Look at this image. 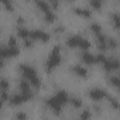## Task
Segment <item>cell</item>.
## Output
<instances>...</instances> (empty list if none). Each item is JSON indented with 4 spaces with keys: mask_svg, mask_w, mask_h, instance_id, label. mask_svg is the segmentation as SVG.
<instances>
[{
    "mask_svg": "<svg viewBox=\"0 0 120 120\" xmlns=\"http://www.w3.org/2000/svg\"><path fill=\"white\" fill-rule=\"evenodd\" d=\"M20 72H21V75L27 79V82H28L31 86L40 88L41 81H40V78H38V75H37V71H35L33 67H30V65H21V67H20Z\"/></svg>",
    "mask_w": 120,
    "mask_h": 120,
    "instance_id": "6da1fadb",
    "label": "cell"
},
{
    "mask_svg": "<svg viewBox=\"0 0 120 120\" xmlns=\"http://www.w3.org/2000/svg\"><path fill=\"white\" fill-rule=\"evenodd\" d=\"M61 58H62V56H61V47H59V45H55V47L52 48V51H51L48 59H47V64H45L47 72H52L59 64H61Z\"/></svg>",
    "mask_w": 120,
    "mask_h": 120,
    "instance_id": "7a4b0ae2",
    "label": "cell"
},
{
    "mask_svg": "<svg viewBox=\"0 0 120 120\" xmlns=\"http://www.w3.org/2000/svg\"><path fill=\"white\" fill-rule=\"evenodd\" d=\"M67 45L71 48H79L82 51H88L90 48V42L81 35H71L67 40Z\"/></svg>",
    "mask_w": 120,
    "mask_h": 120,
    "instance_id": "3957f363",
    "label": "cell"
},
{
    "mask_svg": "<svg viewBox=\"0 0 120 120\" xmlns=\"http://www.w3.org/2000/svg\"><path fill=\"white\" fill-rule=\"evenodd\" d=\"M30 38L33 41H40V42H48L49 41V34L42 31V30H33L30 31Z\"/></svg>",
    "mask_w": 120,
    "mask_h": 120,
    "instance_id": "277c9868",
    "label": "cell"
},
{
    "mask_svg": "<svg viewBox=\"0 0 120 120\" xmlns=\"http://www.w3.org/2000/svg\"><path fill=\"white\" fill-rule=\"evenodd\" d=\"M102 65H103L106 72H114L119 68V61L116 58H105V61L102 62Z\"/></svg>",
    "mask_w": 120,
    "mask_h": 120,
    "instance_id": "5b68a950",
    "label": "cell"
},
{
    "mask_svg": "<svg viewBox=\"0 0 120 120\" xmlns=\"http://www.w3.org/2000/svg\"><path fill=\"white\" fill-rule=\"evenodd\" d=\"M47 106L54 112V113H56V114H59V113H61V107L64 106L61 102H59L55 96H51L48 100H47Z\"/></svg>",
    "mask_w": 120,
    "mask_h": 120,
    "instance_id": "8992f818",
    "label": "cell"
},
{
    "mask_svg": "<svg viewBox=\"0 0 120 120\" xmlns=\"http://www.w3.org/2000/svg\"><path fill=\"white\" fill-rule=\"evenodd\" d=\"M107 96V93H106V90L105 89H102V88H93L90 92H89V98L92 99V100H102V99H105Z\"/></svg>",
    "mask_w": 120,
    "mask_h": 120,
    "instance_id": "52a82bcc",
    "label": "cell"
},
{
    "mask_svg": "<svg viewBox=\"0 0 120 120\" xmlns=\"http://www.w3.org/2000/svg\"><path fill=\"white\" fill-rule=\"evenodd\" d=\"M20 90H21V93L26 96V99H27V100H30V99L33 98L31 85H30L27 81H21V82H20Z\"/></svg>",
    "mask_w": 120,
    "mask_h": 120,
    "instance_id": "ba28073f",
    "label": "cell"
},
{
    "mask_svg": "<svg viewBox=\"0 0 120 120\" xmlns=\"http://www.w3.org/2000/svg\"><path fill=\"white\" fill-rule=\"evenodd\" d=\"M9 102H10V105H13V106H20V105H23L24 102H27V99H26V96L20 92V93H16V95H13L11 98H9Z\"/></svg>",
    "mask_w": 120,
    "mask_h": 120,
    "instance_id": "9c48e42d",
    "label": "cell"
},
{
    "mask_svg": "<svg viewBox=\"0 0 120 120\" xmlns=\"http://www.w3.org/2000/svg\"><path fill=\"white\" fill-rule=\"evenodd\" d=\"M71 71L74 72V75H76L79 78H86L88 76V69L85 67H82V65H74Z\"/></svg>",
    "mask_w": 120,
    "mask_h": 120,
    "instance_id": "30bf717a",
    "label": "cell"
},
{
    "mask_svg": "<svg viewBox=\"0 0 120 120\" xmlns=\"http://www.w3.org/2000/svg\"><path fill=\"white\" fill-rule=\"evenodd\" d=\"M96 40H98V47L100 51H106L107 49V37L103 35V33L98 34L96 35Z\"/></svg>",
    "mask_w": 120,
    "mask_h": 120,
    "instance_id": "8fae6325",
    "label": "cell"
},
{
    "mask_svg": "<svg viewBox=\"0 0 120 120\" xmlns=\"http://www.w3.org/2000/svg\"><path fill=\"white\" fill-rule=\"evenodd\" d=\"M74 13H75L76 16L82 17V19H90V16H92L90 10L83 9V7H76V9H74Z\"/></svg>",
    "mask_w": 120,
    "mask_h": 120,
    "instance_id": "7c38bea8",
    "label": "cell"
},
{
    "mask_svg": "<svg viewBox=\"0 0 120 120\" xmlns=\"http://www.w3.org/2000/svg\"><path fill=\"white\" fill-rule=\"evenodd\" d=\"M82 61L86 65H95L96 64L95 62V55L90 54V52H88V51H83V54H82Z\"/></svg>",
    "mask_w": 120,
    "mask_h": 120,
    "instance_id": "4fadbf2b",
    "label": "cell"
},
{
    "mask_svg": "<svg viewBox=\"0 0 120 120\" xmlns=\"http://www.w3.org/2000/svg\"><path fill=\"white\" fill-rule=\"evenodd\" d=\"M37 4H38V9H40L42 13H47V11L52 10V9L48 6V3H47V2H44V0H38V2H37Z\"/></svg>",
    "mask_w": 120,
    "mask_h": 120,
    "instance_id": "5bb4252c",
    "label": "cell"
},
{
    "mask_svg": "<svg viewBox=\"0 0 120 120\" xmlns=\"http://www.w3.org/2000/svg\"><path fill=\"white\" fill-rule=\"evenodd\" d=\"M17 34H19V37H20V38L26 40V38H28V37H30V30H27V28H24V27H19Z\"/></svg>",
    "mask_w": 120,
    "mask_h": 120,
    "instance_id": "9a60e30c",
    "label": "cell"
},
{
    "mask_svg": "<svg viewBox=\"0 0 120 120\" xmlns=\"http://www.w3.org/2000/svg\"><path fill=\"white\" fill-rule=\"evenodd\" d=\"M109 83H110L114 89H119V85H120L119 76H117V75H110V76H109Z\"/></svg>",
    "mask_w": 120,
    "mask_h": 120,
    "instance_id": "2e32d148",
    "label": "cell"
},
{
    "mask_svg": "<svg viewBox=\"0 0 120 120\" xmlns=\"http://www.w3.org/2000/svg\"><path fill=\"white\" fill-rule=\"evenodd\" d=\"M110 20H112L113 28H114V30H119V14H117V13H113V14L110 16Z\"/></svg>",
    "mask_w": 120,
    "mask_h": 120,
    "instance_id": "e0dca14e",
    "label": "cell"
},
{
    "mask_svg": "<svg viewBox=\"0 0 120 120\" xmlns=\"http://www.w3.org/2000/svg\"><path fill=\"white\" fill-rule=\"evenodd\" d=\"M44 19H45L47 23H54V20H55V14L52 13V10H49V11L44 13Z\"/></svg>",
    "mask_w": 120,
    "mask_h": 120,
    "instance_id": "ac0fdd59",
    "label": "cell"
},
{
    "mask_svg": "<svg viewBox=\"0 0 120 120\" xmlns=\"http://www.w3.org/2000/svg\"><path fill=\"white\" fill-rule=\"evenodd\" d=\"M0 4H3L6 10L13 11V2H11V0H0Z\"/></svg>",
    "mask_w": 120,
    "mask_h": 120,
    "instance_id": "d6986e66",
    "label": "cell"
},
{
    "mask_svg": "<svg viewBox=\"0 0 120 120\" xmlns=\"http://www.w3.org/2000/svg\"><path fill=\"white\" fill-rule=\"evenodd\" d=\"M90 30H92V33H93L95 35H98V34L102 33V27H100V24H98V23H93V24L90 26Z\"/></svg>",
    "mask_w": 120,
    "mask_h": 120,
    "instance_id": "ffe728a7",
    "label": "cell"
},
{
    "mask_svg": "<svg viewBox=\"0 0 120 120\" xmlns=\"http://www.w3.org/2000/svg\"><path fill=\"white\" fill-rule=\"evenodd\" d=\"M69 100H71V105H72L75 109H79V107L82 106V100H81L79 98H71Z\"/></svg>",
    "mask_w": 120,
    "mask_h": 120,
    "instance_id": "44dd1931",
    "label": "cell"
},
{
    "mask_svg": "<svg viewBox=\"0 0 120 120\" xmlns=\"http://www.w3.org/2000/svg\"><path fill=\"white\" fill-rule=\"evenodd\" d=\"M117 47V41L114 38H107V49H114Z\"/></svg>",
    "mask_w": 120,
    "mask_h": 120,
    "instance_id": "7402d4cb",
    "label": "cell"
},
{
    "mask_svg": "<svg viewBox=\"0 0 120 120\" xmlns=\"http://www.w3.org/2000/svg\"><path fill=\"white\" fill-rule=\"evenodd\" d=\"M107 99H109V103L112 105V107L113 109H117L119 107V102H117V99L116 98H113V96H106Z\"/></svg>",
    "mask_w": 120,
    "mask_h": 120,
    "instance_id": "603a6c76",
    "label": "cell"
},
{
    "mask_svg": "<svg viewBox=\"0 0 120 120\" xmlns=\"http://www.w3.org/2000/svg\"><path fill=\"white\" fill-rule=\"evenodd\" d=\"M0 89L7 92V89H9V82H7L6 79H0Z\"/></svg>",
    "mask_w": 120,
    "mask_h": 120,
    "instance_id": "cb8c5ba5",
    "label": "cell"
},
{
    "mask_svg": "<svg viewBox=\"0 0 120 120\" xmlns=\"http://www.w3.org/2000/svg\"><path fill=\"white\" fill-rule=\"evenodd\" d=\"M92 114H90V112L89 110H83L82 112V114H81V119H89Z\"/></svg>",
    "mask_w": 120,
    "mask_h": 120,
    "instance_id": "d4e9b609",
    "label": "cell"
},
{
    "mask_svg": "<svg viewBox=\"0 0 120 120\" xmlns=\"http://www.w3.org/2000/svg\"><path fill=\"white\" fill-rule=\"evenodd\" d=\"M24 45H26V47H33V40H31L30 37L26 38V40H24Z\"/></svg>",
    "mask_w": 120,
    "mask_h": 120,
    "instance_id": "484cf974",
    "label": "cell"
},
{
    "mask_svg": "<svg viewBox=\"0 0 120 120\" xmlns=\"http://www.w3.org/2000/svg\"><path fill=\"white\" fill-rule=\"evenodd\" d=\"M51 2V6L54 7V9H56V6H58V3H59V0H49Z\"/></svg>",
    "mask_w": 120,
    "mask_h": 120,
    "instance_id": "4316f807",
    "label": "cell"
},
{
    "mask_svg": "<svg viewBox=\"0 0 120 120\" xmlns=\"http://www.w3.org/2000/svg\"><path fill=\"white\" fill-rule=\"evenodd\" d=\"M9 45H17V40H16L14 37H11L10 41H9Z\"/></svg>",
    "mask_w": 120,
    "mask_h": 120,
    "instance_id": "83f0119b",
    "label": "cell"
},
{
    "mask_svg": "<svg viewBox=\"0 0 120 120\" xmlns=\"http://www.w3.org/2000/svg\"><path fill=\"white\" fill-rule=\"evenodd\" d=\"M16 117H17V119H26V117H27V114H26V113H17V114H16Z\"/></svg>",
    "mask_w": 120,
    "mask_h": 120,
    "instance_id": "f1b7e54d",
    "label": "cell"
},
{
    "mask_svg": "<svg viewBox=\"0 0 120 120\" xmlns=\"http://www.w3.org/2000/svg\"><path fill=\"white\" fill-rule=\"evenodd\" d=\"M3 65H4V58H3V56H0V69L3 68Z\"/></svg>",
    "mask_w": 120,
    "mask_h": 120,
    "instance_id": "f546056e",
    "label": "cell"
},
{
    "mask_svg": "<svg viewBox=\"0 0 120 120\" xmlns=\"http://www.w3.org/2000/svg\"><path fill=\"white\" fill-rule=\"evenodd\" d=\"M62 31H64L62 27H58V28H56V33H62Z\"/></svg>",
    "mask_w": 120,
    "mask_h": 120,
    "instance_id": "4dcf8cb0",
    "label": "cell"
},
{
    "mask_svg": "<svg viewBox=\"0 0 120 120\" xmlns=\"http://www.w3.org/2000/svg\"><path fill=\"white\" fill-rule=\"evenodd\" d=\"M2 103H3V100H2V98H0V107H2Z\"/></svg>",
    "mask_w": 120,
    "mask_h": 120,
    "instance_id": "1f68e13d",
    "label": "cell"
},
{
    "mask_svg": "<svg viewBox=\"0 0 120 120\" xmlns=\"http://www.w3.org/2000/svg\"><path fill=\"white\" fill-rule=\"evenodd\" d=\"M100 2H103V0H100Z\"/></svg>",
    "mask_w": 120,
    "mask_h": 120,
    "instance_id": "d6a6232c",
    "label": "cell"
}]
</instances>
